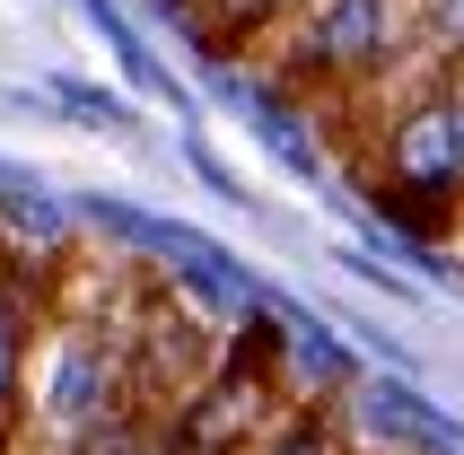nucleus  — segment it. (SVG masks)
Here are the masks:
<instances>
[{"instance_id": "2", "label": "nucleus", "mask_w": 464, "mask_h": 455, "mask_svg": "<svg viewBox=\"0 0 464 455\" xmlns=\"http://www.w3.org/2000/svg\"><path fill=\"white\" fill-rule=\"evenodd\" d=\"M412 44L403 0H307L289 26V71L298 79H377Z\"/></svg>"}, {"instance_id": "5", "label": "nucleus", "mask_w": 464, "mask_h": 455, "mask_svg": "<svg viewBox=\"0 0 464 455\" xmlns=\"http://www.w3.org/2000/svg\"><path fill=\"white\" fill-rule=\"evenodd\" d=\"M360 411L377 421V438L386 447H412V455H464V438L447 430L430 403H412V394H394V385H360Z\"/></svg>"}, {"instance_id": "7", "label": "nucleus", "mask_w": 464, "mask_h": 455, "mask_svg": "<svg viewBox=\"0 0 464 455\" xmlns=\"http://www.w3.org/2000/svg\"><path fill=\"white\" fill-rule=\"evenodd\" d=\"M246 455H342V438H334L324 411H289V421H272Z\"/></svg>"}, {"instance_id": "6", "label": "nucleus", "mask_w": 464, "mask_h": 455, "mask_svg": "<svg viewBox=\"0 0 464 455\" xmlns=\"http://www.w3.org/2000/svg\"><path fill=\"white\" fill-rule=\"evenodd\" d=\"M237 105H246V114L263 123V140H272V150H281L298 176H315V140L298 131V114H289V97H281V88H255V79H246V88H237Z\"/></svg>"}, {"instance_id": "1", "label": "nucleus", "mask_w": 464, "mask_h": 455, "mask_svg": "<svg viewBox=\"0 0 464 455\" xmlns=\"http://www.w3.org/2000/svg\"><path fill=\"white\" fill-rule=\"evenodd\" d=\"M123 403H131V324L97 306H62L26 368V421L44 430V447H71L79 430H97Z\"/></svg>"}, {"instance_id": "4", "label": "nucleus", "mask_w": 464, "mask_h": 455, "mask_svg": "<svg viewBox=\"0 0 464 455\" xmlns=\"http://www.w3.org/2000/svg\"><path fill=\"white\" fill-rule=\"evenodd\" d=\"M26 368H35V280L0 254V455L26 430Z\"/></svg>"}, {"instance_id": "8", "label": "nucleus", "mask_w": 464, "mask_h": 455, "mask_svg": "<svg viewBox=\"0 0 464 455\" xmlns=\"http://www.w3.org/2000/svg\"><path fill=\"white\" fill-rule=\"evenodd\" d=\"M412 35L430 53H447V62H464V0H420V9H412Z\"/></svg>"}, {"instance_id": "3", "label": "nucleus", "mask_w": 464, "mask_h": 455, "mask_svg": "<svg viewBox=\"0 0 464 455\" xmlns=\"http://www.w3.org/2000/svg\"><path fill=\"white\" fill-rule=\"evenodd\" d=\"M386 184L394 193H420V202H464V131L447 88H412L386 123Z\"/></svg>"}, {"instance_id": "10", "label": "nucleus", "mask_w": 464, "mask_h": 455, "mask_svg": "<svg viewBox=\"0 0 464 455\" xmlns=\"http://www.w3.org/2000/svg\"><path fill=\"white\" fill-rule=\"evenodd\" d=\"M447 105H456V131H464V71L447 79Z\"/></svg>"}, {"instance_id": "9", "label": "nucleus", "mask_w": 464, "mask_h": 455, "mask_svg": "<svg viewBox=\"0 0 464 455\" xmlns=\"http://www.w3.org/2000/svg\"><path fill=\"white\" fill-rule=\"evenodd\" d=\"M53 97L71 105L79 123H105V131H123V105H105V97H97V88H71V79H62V88H53Z\"/></svg>"}]
</instances>
